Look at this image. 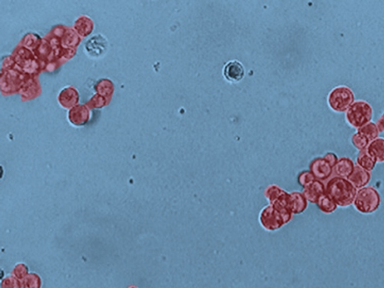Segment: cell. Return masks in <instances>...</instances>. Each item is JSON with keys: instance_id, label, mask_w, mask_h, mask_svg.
Instances as JSON below:
<instances>
[{"instance_id": "83f0119b", "label": "cell", "mask_w": 384, "mask_h": 288, "mask_svg": "<svg viewBox=\"0 0 384 288\" xmlns=\"http://www.w3.org/2000/svg\"><path fill=\"white\" fill-rule=\"evenodd\" d=\"M14 274L18 279L25 278L28 275V267L24 263H18L14 269Z\"/></svg>"}, {"instance_id": "9c48e42d", "label": "cell", "mask_w": 384, "mask_h": 288, "mask_svg": "<svg viewBox=\"0 0 384 288\" xmlns=\"http://www.w3.org/2000/svg\"><path fill=\"white\" fill-rule=\"evenodd\" d=\"M90 115V108L86 104H78L69 110L68 120L73 126L81 127L89 121Z\"/></svg>"}, {"instance_id": "6da1fadb", "label": "cell", "mask_w": 384, "mask_h": 288, "mask_svg": "<svg viewBox=\"0 0 384 288\" xmlns=\"http://www.w3.org/2000/svg\"><path fill=\"white\" fill-rule=\"evenodd\" d=\"M357 189L346 178L333 177L326 185V194L336 202L339 207L353 206Z\"/></svg>"}, {"instance_id": "603a6c76", "label": "cell", "mask_w": 384, "mask_h": 288, "mask_svg": "<svg viewBox=\"0 0 384 288\" xmlns=\"http://www.w3.org/2000/svg\"><path fill=\"white\" fill-rule=\"evenodd\" d=\"M351 142H352L353 146L358 149L359 152V151L366 149L368 144H369L370 141L368 138H365V136L357 132L352 135Z\"/></svg>"}, {"instance_id": "4316f807", "label": "cell", "mask_w": 384, "mask_h": 288, "mask_svg": "<svg viewBox=\"0 0 384 288\" xmlns=\"http://www.w3.org/2000/svg\"><path fill=\"white\" fill-rule=\"evenodd\" d=\"M2 288H21V284L18 278L9 276L3 280L1 284Z\"/></svg>"}, {"instance_id": "8fae6325", "label": "cell", "mask_w": 384, "mask_h": 288, "mask_svg": "<svg viewBox=\"0 0 384 288\" xmlns=\"http://www.w3.org/2000/svg\"><path fill=\"white\" fill-rule=\"evenodd\" d=\"M302 194L308 203L316 204L319 198L326 194V185L320 180H315L311 184L304 188Z\"/></svg>"}, {"instance_id": "4fadbf2b", "label": "cell", "mask_w": 384, "mask_h": 288, "mask_svg": "<svg viewBox=\"0 0 384 288\" xmlns=\"http://www.w3.org/2000/svg\"><path fill=\"white\" fill-rule=\"evenodd\" d=\"M356 164L351 158L342 157L339 158L337 164L333 167L335 177L348 179L354 171Z\"/></svg>"}, {"instance_id": "e0dca14e", "label": "cell", "mask_w": 384, "mask_h": 288, "mask_svg": "<svg viewBox=\"0 0 384 288\" xmlns=\"http://www.w3.org/2000/svg\"><path fill=\"white\" fill-rule=\"evenodd\" d=\"M74 28L79 36L87 37L93 31L94 23L89 17L82 15L75 21Z\"/></svg>"}, {"instance_id": "7c38bea8", "label": "cell", "mask_w": 384, "mask_h": 288, "mask_svg": "<svg viewBox=\"0 0 384 288\" xmlns=\"http://www.w3.org/2000/svg\"><path fill=\"white\" fill-rule=\"evenodd\" d=\"M371 172L364 170L362 167L356 164L354 171L351 174L348 180L351 182V184L357 189L366 187L371 181Z\"/></svg>"}, {"instance_id": "277c9868", "label": "cell", "mask_w": 384, "mask_h": 288, "mask_svg": "<svg viewBox=\"0 0 384 288\" xmlns=\"http://www.w3.org/2000/svg\"><path fill=\"white\" fill-rule=\"evenodd\" d=\"M373 108L369 103L364 100H357L345 112V119L348 124L354 129H359L371 122Z\"/></svg>"}, {"instance_id": "ffe728a7", "label": "cell", "mask_w": 384, "mask_h": 288, "mask_svg": "<svg viewBox=\"0 0 384 288\" xmlns=\"http://www.w3.org/2000/svg\"><path fill=\"white\" fill-rule=\"evenodd\" d=\"M81 38L75 30H66V33L63 35L62 44L68 49H75L77 46L79 45L81 42Z\"/></svg>"}, {"instance_id": "cb8c5ba5", "label": "cell", "mask_w": 384, "mask_h": 288, "mask_svg": "<svg viewBox=\"0 0 384 288\" xmlns=\"http://www.w3.org/2000/svg\"><path fill=\"white\" fill-rule=\"evenodd\" d=\"M107 98L96 94L90 98L86 105L90 109H101L107 105Z\"/></svg>"}, {"instance_id": "30bf717a", "label": "cell", "mask_w": 384, "mask_h": 288, "mask_svg": "<svg viewBox=\"0 0 384 288\" xmlns=\"http://www.w3.org/2000/svg\"><path fill=\"white\" fill-rule=\"evenodd\" d=\"M79 100V92L72 86L63 88L58 95L59 103L65 109H72L78 105Z\"/></svg>"}, {"instance_id": "d6986e66", "label": "cell", "mask_w": 384, "mask_h": 288, "mask_svg": "<svg viewBox=\"0 0 384 288\" xmlns=\"http://www.w3.org/2000/svg\"><path fill=\"white\" fill-rule=\"evenodd\" d=\"M316 205H317L318 209H320V212L326 214V215L333 214V212H336V209L339 207L337 204H336V202L333 201L326 194H325L324 195L319 198Z\"/></svg>"}, {"instance_id": "5b68a950", "label": "cell", "mask_w": 384, "mask_h": 288, "mask_svg": "<svg viewBox=\"0 0 384 288\" xmlns=\"http://www.w3.org/2000/svg\"><path fill=\"white\" fill-rule=\"evenodd\" d=\"M330 108L336 113H344L355 101V95L351 88L345 85L333 88L327 98Z\"/></svg>"}, {"instance_id": "ba28073f", "label": "cell", "mask_w": 384, "mask_h": 288, "mask_svg": "<svg viewBox=\"0 0 384 288\" xmlns=\"http://www.w3.org/2000/svg\"><path fill=\"white\" fill-rule=\"evenodd\" d=\"M310 171L312 173L316 180L320 181L328 180L333 174V167L324 159L317 158L313 160L310 164Z\"/></svg>"}, {"instance_id": "5bb4252c", "label": "cell", "mask_w": 384, "mask_h": 288, "mask_svg": "<svg viewBox=\"0 0 384 288\" xmlns=\"http://www.w3.org/2000/svg\"><path fill=\"white\" fill-rule=\"evenodd\" d=\"M224 75L231 81H240L245 75V69L240 62L234 60L229 62L224 69Z\"/></svg>"}, {"instance_id": "d4e9b609", "label": "cell", "mask_w": 384, "mask_h": 288, "mask_svg": "<svg viewBox=\"0 0 384 288\" xmlns=\"http://www.w3.org/2000/svg\"><path fill=\"white\" fill-rule=\"evenodd\" d=\"M24 288H41V280L38 274H29L23 282Z\"/></svg>"}, {"instance_id": "3957f363", "label": "cell", "mask_w": 384, "mask_h": 288, "mask_svg": "<svg viewBox=\"0 0 384 288\" xmlns=\"http://www.w3.org/2000/svg\"><path fill=\"white\" fill-rule=\"evenodd\" d=\"M381 204V197L373 186L358 189L353 206L359 213L371 215L375 212Z\"/></svg>"}, {"instance_id": "f1b7e54d", "label": "cell", "mask_w": 384, "mask_h": 288, "mask_svg": "<svg viewBox=\"0 0 384 288\" xmlns=\"http://www.w3.org/2000/svg\"><path fill=\"white\" fill-rule=\"evenodd\" d=\"M323 158H324V159L326 160V161H327L333 167H334V166L337 164L338 161H339L338 155H336V153H334V152H327V153L323 156Z\"/></svg>"}, {"instance_id": "4dcf8cb0", "label": "cell", "mask_w": 384, "mask_h": 288, "mask_svg": "<svg viewBox=\"0 0 384 288\" xmlns=\"http://www.w3.org/2000/svg\"><path fill=\"white\" fill-rule=\"evenodd\" d=\"M129 288H137V287H129Z\"/></svg>"}, {"instance_id": "ac0fdd59", "label": "cell", "mask_w": 384, "mask_h": 288, "mask_svg": "<svg viewBox=\"0 0 384 288\" xmlns=\"http://www.w3.org/2000/svg\"><path fill=\"white\" fill-rule=\"evenodd\" d=\"M377 164L375 160L368 153L366 149L359 151L357 155V161H356V164L359 167H362L367 171L371 172Z\"/></svg>"}, {"instance_id": "52a82bcc", "label": "cell", "mask_w": 384, "mask_h": 288, "mask_svg": "<svg viewBox=\"0 0 384 288\" xmlns=\"http://www.w3.org/2000/svg\"><path fill=\"white\" fill-rule=\"evenodd\" d=\"M107 40L100 34L91 37L85 44L86 53L91 57L98 58L103 56L107 52Z\"/></svg>"}, {"instance_id": "7402d4cb", "label": "cell", "mask_w": 384, "mask_h": 288, "mask_svg": "<svg viewBox=\"0 0 384 288\" xmlns=\"http://www.w3.org/2000/svg\"><path fill=\"white\" fill-rule=\"evenodd\" d=\"M357 132L365 136V138H368L370 142L378 138L379 135H380V132L377 129V125L372 122H370V123H367L366 125L361 127L360 129H357Z\"/></svg>"}, {"instance_id": "8992f818", "label": "cell", "mask_w": 384, "mask_h": 288, "mask_svg": "<svg viewBox=\"0 0 384 288\" xmlns=\"http://www.w3.org/2000/svg\"><path fill=\"white\" fill-rule=\"evenodd\" d=\"M260 222L262 227L268 231L279 230L285 224L281 214L271 205L262 209L260 214Z\"/></svg>"}, {"instance_id": "44dd1931", "label": "cell", "mask_w": 384, "mask_h": 288, "mask_svg": "<svg viewBox=\"0 0 384 288\" xmlns=\"http://www.w3.org/2000/svg\"><path fill=\"white\" fill-rule=\"evenodd\" d=\"M95 91L98 95L105 98L111 97L114 92V86L109 79H101L95 84Z\"/></svg>"}, {"instance_id": "2e32d148", "label": "cell", "mask_w": 384, "mask_h": 288, "mask_svg": "<svg viewBox=\"0 0 384 288\" xmlns=\"http://www.w3.org/2000/svg\"><path fill=\"white\" fill-rule=\"evenodd\" d=\"M291 196V209L294 215H299L306 210L308 206V201L304 196L302 192H292L290 193Z\"/></svg>"}, {"instance_id": "9a60e30c", "label": "cell", "mask_w": 384, "mask_h": 288, "mask_svg": "<svg viewBox=\"0 0 384 288\" xmlns=\"http://www.w3.org/2000/svg\"><path fill=\"white\" fill-rule=\"evenodd\" d=\"M368 153L377 163H384V138H376L371 141L366 149Z\"/></svg>"}, {"instance_id": "484cf974", "label": "cell", "mask_w": 384, "mask_h": 288, "mask_svg": "<svg viewBox=\"0 0 384 288\" xmlns=\"http://www.w3.org/2000/svg\"><path fill=\"white\" fill-rule=\"evenodd\" d=\"M315 177H314L312 173L310 170H305L299 174L298 183L302 188L306 187L308 185L315 180Z\"/></svg>"}, {"instance_id": "f546056e", "label": "cell", "mask_w": 384, "mask_h": 288, "mask_svg": "<svg viewBox=\"0 0 384 288\" xmlns=\"http://www.w3.org/2000/svg\"><path fill=\"white\" fill-rule=\"evenodd\" d=\"M376 125H377V129H378L380 133L384 132V112L376 122Z\"/></svg>"}, {"instance_id": "7a4b0ae2", "label": "cell", "mask_w": 384, "mask_h": 288, "mask_svg": "<svg viewBox=\"0 0 384 288\" xmlns=\"http://www.w3.org/2000/svg\"><path fill=\"white\" fill-rule=\"evenodd\" d=\"M264 195L269 201V205L273 206L281 214L285 224H288L292 220L294 215L291 209L290 193L285 192L276 185H271L265 190Z\"/></svg>"}]
</instances>
